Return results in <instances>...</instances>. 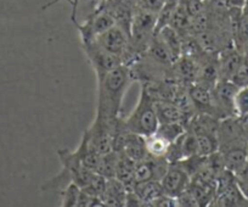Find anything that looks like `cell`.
I'll return each mask as SVG.
<instances>
[{"label": "cell", "instance_id": "cell-1", "mask_svg": "<svg viewBox=\"0 0 248 207\" xmlns=\"http://www.w3.org/2000/svg\"><path fill=\"white\" fill-rule=\"evenodd\" d=\"M132 80L130 67L121 65L109 72L97 77L99 82V105L97 118L101 120H116L118 118L124 95Z\"/></svg>", "mask_w": 248, "mask_h": 207}, {"label": "cell", "instance_id": "cell-2", "mask_svg": "<svg viewBox=\"0 0 248 207\" xmlns=\"http://www.w3.org/2000/svg\"><path fill=\"white\" fill-rule=\"evenodd\" d=\"M123 123L129 132L145 138L151 137L156 133L159 121L155 109V100L144 84L141 85L140 96L134 111L125 120H123Z\"/></svg>", "mask_w": 248, "mask_h": 207}, {"label": "cell", "instance_id": "cell-3", "mask_svg": "<svg viewBox=\"0 0 248 207\" xmlns=\"http://www.w3.org/2000/svg\"><path fill=\"white\" fill-rule=\"evenodd\" d=\"M129 38L130 35L123 28L119 27L118 25H114L104 33L95 37L92 42L108 53L123 58L124 64L127 65V60L130 59Z\"/></svg>", "mask_w": 248, "mask_h": 207}, {"label": "cell", "instance_id": "cell-4", "mask_svg": "<svg viewBox=\"0 0 248 207\" xmlns=\"http://www.w3.org/2000/svg\"><path fill=\"white\" fill-rule=\"evenodd\" d=\"M238 87L231 80H218L212 88V102H213L214 117L223 118L235 116V95Z\"/></svg>", "mask_w": 248, "mask_h": 207}, {"label": "cell", "instance_id": "cell-5", "mask_svg": "<svg viewBox=\"0 0 248 207\" xmlns=\"http://www.w3.org/2000/svg\"><path fill=\"white\" fill-rule=\"evenodd\" d=\"M191 182V175L183 167L180 162H170L161 183L164 192L171 197L183 194Z\"/></svg>", "mask_w": 248, "mask_h": 207}, {"label": "cell", "instance_id": "cell-6", "mask_svg": "<svg viewBox=\"0 0 248 207\" xmlns=\"http://www.w3.org/2000/svg\"><path fill=\"white\" fill-rule=\"evenodd\" d=\"M169 161L164 156H152L149 155L146 159L137 163L135 166L134 180L135 183L158 180L161 182L163 175L168 170Z\"/></svg>", "mask_w": 248, "mask_h": 207}, {"label": "cell", "instance_id": "cell-7", "mask_svg": "<svg viewBox=\"0 0 248 207\" xmlns=\"http://www.w3.org/2000/svg\"><path fill=\"white\" fill-rule=\"evenodd\" d=\"M83 44H84V49L85 53L88 54V58L92 61L93 66H94V70L96 72L97 77H101V76L109 72L113 68L124 65L123 58L108 53L106 50L97 47L93 42L83 43Z\"/></svg>", "mask_w": 248, "mask_h": 207}, {"label": "cell", "instance_id": "cell-8", "mask_svg": "<svg viewBox=\"0 0 248 207\" xmlns=\"http://www.w3.org/2000/svg\"><path fill=\"white\" fill-rule=\"evenodd\" d=\"M243 61V53L235 45L220 50L218 54L219 80H231Z\"/></svg>", "mask_w": 248, "mask_h": 207}, {"label": "cell", "instance_id": "cell-9", "mask_svg": "<svg viewBox=\"0 0 248 207\" xmlns=\"http://www.w3.org/2000/svg\"><path fill=\"white\" fill-rule=\"evenodd\" d=\"M199 72V63L196 59L187 54H181L171 65L173 78L183 84H191L196 80Z\"/></svg>", "mask_w": 248, "mask_h": 207}, {"label": "cell", "instance_id": "cell-10", "mask_svg": "<svg viewBox=\"0 0 248 207\" xmlns=\"http://www.w3.org/2000/svg\"><path fill=\"white\" fill-rule=\"evenodd\" d=\"M187 93H189L196 113H207V115L214 116L211 88L194 82L187 85Z\"/></svg>", "mask_w": 248, "mask_h": 207}, {"label": "cell", "instance_id": "cell-11", "mask_svg": "<svg viewBox=\"0 0 248 207\" xmlns=\"http://www.w3.org/2000/svg\"><path fill=\"white\" fill-rule=\"evenodd\" d=\"M114 25H116V21H114L113 16H112L107 10L102 9V10L99 11L94 17L90 18V20L85 23L84 27L82 28L83 43L92 42L95 37H97L99 34L104 33L105 31H107L108 28H111L112 26Z\"/></svg>", "mask_w": 248, "mask_h": 207}, {"label": "cell", "instance_id": "cell-12", "mask_svg": "<svg viewBox=\"0 0 248 207\" xmlns=\"http://www.w3.org/2000/svg\"><path fill=\"white\" fill-rule=\"evenodd\" d=\"M155 109L159 123H184L187 128L189 120L186 115L170 100H155Z\"/></svg>", "mask_w": 248, "mask_h": 207}, {"label": "cell", "instance_id": "cell-13", "mask_svg": "<svg viewBox=\"0 0 248 207\" xmlns=\"http://www.w3.org/2000/svg\"><path fill=\"white\" fill-rule=\"evenodd\" d=\"M219 152L223 159L225 170L230 171L235 175H237L248 162V145L229 147Z\"/></svg>", "mask_w": 248, "mask_h": 207}, {"label": "cell", "instance_id": "cell-14", "mask_svg": "<svg viewBox=\"0 0 248 207\" xmlns=\"http://www.w3.org/2000/svg\"><path fill=\"white\" fill-rule=\"evenodd\" d=\"M121 152L129 159H132L137 163L140 162L150 155L149 151H147L146 138L128 130Z\"/></svg>", "mask_w": 248, "mask_h": 207}, {"label": "cell", "instance_id": "cell-15", "mask_svg": "<svg viewBox=\"0 0 248 207\" xmlns=\"http://www.w3.org/2000/svg\"><path fill=\"white\" fill-rule=\"evenodd\" d=\"M127 188L121 180L116 177L107 178L106 190L101 199L104 206H125V199H127Z\"/></svg>", "mask_w": 248, "mask_h": 207}, {"label": "cell", "instance_id": "cell-16", "mask_svg": "<svg viewBox=\"0 0 248 207\" xmlns=\"http://www.w3.org/2000/svg\"><path fill=\"white\" fill-rule=\"evenodd\" d=\"M135 166L137 162L125 156L122 152H118V159H117V166H116V175L114 177L118 180H121L128 191H132L133 187L135 184L134 180V173H135Z\"/></svg>", "mask_w": 248, "mask_h": 207}, {"label": "cell", "instance_id": "cell-17", "mask_svg": "<svg viewBox=\"0 0 248 207\" xmlns=\"http://www.w3.org/2000/svg\"><path fill=\"white\" fill-rule=\"evenodd\" d=\"M133 191L141 199L144 206H151L152 201L166 194L163 187H162V183L158 182V180L135 183L134 187H133Z\"/></svg>", "mask_w": 248, "mask_h": 207}, {"label": "cell", "instance_id": "cell-18", "mask_svg": "<svg viewBox=\"0 0 248 207\" xmlns=\"http://www.w3.org/2000/svg\"><path fill=\"white\" fill-rule=\"evenodd\" d=\"M156 35L168 48L174 60H176L183 54V38L179 34L178 31L174 30L171 26H166V27L161 28L156 33Z\"/></svg>", "mask_w": 248, "mask_h": 207}, {"label": "cell", "instance_id": "cell-19", "mask_svg": "<svg viewBox=\"0 0 248 207\" xmlns=\"http://www.w3.org/2000/svg\"><path fill=\"white\" fill-rule=\"evenodd\" d=\"M186 129L187 128L184 123H159L155 134L171 144L179 137H181L186 132Z\"/></svg>", "mask_w": 248, "mask_h": 207}, {"label": "cell", "instance_id": "cell-20", "mask_svg": "<svg viewBox=\"0 0 248 207\" xmlns=\"http://www.w3.org/2000/svg\"><path fill=\"white\" fill-rule=\"evenodd\" d=\"M117 159H118V152L116 151H109L101 155L96 173L104 175L105 178H113L116 175Z\"/></svg>", "mask_w": 248, "mask_h": 207}, {"label": "cell", "instance_id": "cell-21", "mask_svg": "<svg viewBox=\"0 0 248 207\" xmlns=\"http://www.w3.org/2000/svg\"><path fill=\"white\" fill-rule=\"evenodd\" d=\"M235 116L241 120L248 121V85L242 88H238L237 93L235 95Z\"/></svg>", "mask_w": 248, "mask_h": 207}, {"label": "cell", "instance_id": "cell-22", "mask_svg": "<svg viewBox=\"0 0 248 207\" xmlns=\"http://www.w3.org/2000/svg\"><path fill=\"white\" fill-rule=\"evenodd\" d=\"M179 0H166L164 5L162 6V9L159 10L158 15H157V23H156V34L161 28L166 27V26H169L170 23L171 17L174 15V11H175L176 6H178Z\"/></svg>", "mask_w": 248, "mask_h": 207}, {"label": "cell", "instance_id": "cell-23", "mask_svg": "<svg viewBox=\"0 0 248 207\" xmlns=\"http://www.w3.org/2000/svg\"><path fill=\"white\" fill-rule=\"evenodd\" d=\"M169 143H167L166 140H163L162 138H159L158 135L154 134L151 137L146 138V146L147 151L152 156H164L166 158V154L168 151Z\"/></svg>", "mask_w": 248, "mask_h": 207}, {"label": "cell", "instance_id": "cell-24", "mask_svg": "<svg viewBox=\"0 0 248 207\" xmlns=\"http://www.w3.org/2000/svg\"><path fill=\"white\" fill-rule=\"evenodd\" d=\"M82 189L76 183L71 182L66 185L62 192V206L63 207H77L78 200Z\"/></svg>", "mask_w": 248, "mask_h": 207}, {"label": "cell", "instance_id": "cell-25", "mask_svg": "<svg viewBox=\"0 0 248 207\" xmlns=\"http://www.w3.org/2000/svg\"><path fill=\"white\" fill-rule=\"evenodd\" d=\"M231 82L237 85L238 88H242L248 85V59L243 55V61L237 68L233 77L231 78Z\"/></svg>", "mask_w": 248, "mask_h": 207}, {"label": "cell", "instance_id": "cell-26", "mask_svg": "<svg viewBox=\"0 0 248 207\" xmlns=\"http://www.w3.org/2000/svg\"><path fill=\"white\" fill-rule=\"evenodd\" d=\"M164 3H166V0H137V8L158 15L159 10L164 5Z\"/></svg>", "mask_w": 248, "mask_h": 207}, {"label": "cell", "instance_id": "cell-27", "mask_svg": "<svg viewBox=\"0 0 248 207\" xmlns=\"http://www.w3.org/2000/svg\"><path fill=\"white\" fill-rule=\"evenodd\" d=\"M225 4L228 5V8H238V9H243L245 6L246 0H224Z\"/></svg>", "mask_w": 248, "mask_h": 207}, {"label": "cell", "instance_id": "cell-28", "mask_svg": "<svg viewBox=\"0 0 248 207\" xmlns=\"http://www.w3.org/2000/svg\"><path fill=\"white\" fill-rule=\"evenodd\" d=\"M242 53H243V55L246 56V58L248 59V42L246 43V45L245 47H243V50H242Z\"/></svg>", "mask_w": 248, "mask_h": 207}, {"label": "cell", "instance_id": "cell-29", "mask_svg": "<svg viewBox=\"0 0 248 207\" xmlns=\"http://www.w3.org/2000/svg\"><path fill=\"white\" fill-rule=\"evenodd\" d=\"M247 133H248V122H247Z\"/></svg>", "mask_w": 248, "mask_h": 207}]
</instances>
